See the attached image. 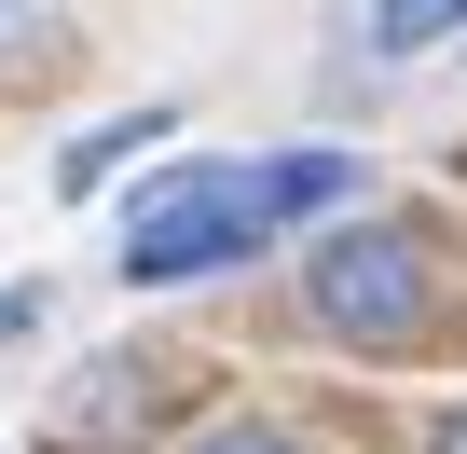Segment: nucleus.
<instances>
[{
    "label": "nucleus",
    "mask_w": 467,
    "mask_h": 454,
    "mask_svg": "<svg viewBox=\"0 0 467 454\" xmlns=\"http://www.w3.org/2000/svg\"><path fill=\"white\" fill-rule=\"evenodd\" d=\"M426 303H440V276H426L412 220H330V235L303 248V317L344 331V344H412Z\"/></svg>",
    "instance_id": "f03ea898"
},
{
    "label": "nucleus",
    "mask_w": 467,
    "mask_h": 454,
    "mask_svg": "<svg viewBox=\"0 0 467 454\" xmlns=\"http://www.w3.org/2000/svg\"><path fill=\"white\" fill-rule=\"evenodd\" d=\"M28 28H42V0H0V42H28Z\"/></svg>",
    "instance_id": "6e6552de"
},
{
    "label": "nucleus",
    "mask_w": 467,
    "mask_h": 454,
    "mask_svg": "<svg viewBox=\"0 0 467 454\" xmlns=\"http://www.w3.org/2000/svg\"><path fill=\"white\" fill-rule=\"evenodd\" d=\"M426 454H467V399H453V413H440V427H426Z\"/></svg>",
    "instance_id": "0eeeda50"
},
{
    "label": "nucleus",
    "mask_w": 467,
    "mask_h": 454,
    "mask_svg": "<svg viewBox=\"0 0 467 454\" xmlns=\"http://www.w3.org/2000/svg\"><path fill=\"white\" fill-rule=\"evenodd\" d=\"M42 331V290H0V344H28Z\"/></svg>",
    "instance_id": "423d86ee"
},
{
    "label": "nucleus",
    "mask_w": 467,
    "mask_h": 454,
    "mask_svg": "<svg viewBox=\"0 0 467 454\" xmlns=\"http://www.w3.org/2000/svg\"><path fill=\"white\" fill-rule=\"evenodd\" d=\"M467 28V0H371V42L385 56H426V42H453Z\"/></svg>",
    "instance_id": "20e7f679"
},
{
    "label": "nucleus",
    "mask_w": 467,
    "mask_h": 454,
    "mask_svg": "<svg viewBox=\"0 0 467 454\" xmlns=\"http://www.w3.org/2000/svg\"><path fill=\"white\" fill-rule=\"evenodd\" d=\"M192 454H289V440H275V427H206Z\"/></svg>",
    "instance_id": "39448f33"
},
{
    "label": "nucleus",
    "mask_w": 467,
    "mask_h": 454,
    "mask_svg": "<svg viewBox=\"0 0 467 454\" xmlns=\"http://www.w3.org/2000/svg\"><path fill=\"white\" fill-rule=\"evenodd\" d=\"M165 124H179V111H124V124H97V138H83V152L56 165V193H110V179L138 165V152H165Z\"/></svg>",
    "instance_id": "7ed1b4c3"
},
{
    "label": "nucleus",
    "mask_w": 467,
    "mask_h": 454,
    "mask_svg": "<svg viewBox=\"0 0 467 454\" xmlns=\"http://www.w3.org/2000/svg\"><path fill=\"white\" fill-rule=\"evenodd\" d=\"M358 206V152H275V165H165L124 206V290H192L220 262H262L289 220Z\"/></svg>",
    "instance_id": "f257e3e1"
}]
</instances>
